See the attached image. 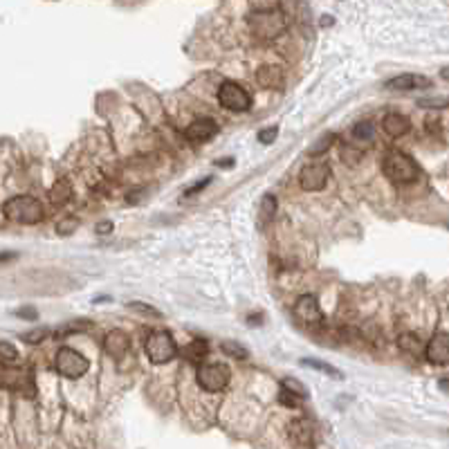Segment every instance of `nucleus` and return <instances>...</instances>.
I'll use <instances>...</instances> for the list:
<instances>
[{
  "mask_svg": "<svg viewBox=\"0 0 449 449\" xmlns=\"http://www.w3.org/2000/svg\"><path fill=\"white\" fill-rule=\"evenodd\" d=\"M382 171H384V176L396 184H411L420 176L416 160L407 155L405 151H398V148H389L386 151V155L382 160Z\"/></svg>",
  "mask_w": 449,
  "mask_h": 449,
  "instance_id": "f257e3e1",
  "label": "nucleus"
},
{
  "mask_svg": "<svg viewBox=\"0 0 449 449\" xmlns=\"http://www.w3.org/2000/svg\"><path fill=\"white\" fill-rule=\"evenodd\" d=\"M3 214L7 221L20 225H37L43 218V207L32 195H16L3 204Z\"/></svg>",
  "mask_w": 449,
  "mask_h": 449,
  "instance_id": "f03ea898",
  "label": "nucleus"
},
{
  "mask_svg": "<svg viewBox=\"0 0 449 449\" xmlns=\"http://www.w3.org/2000/svg\"><path fill=\"white\" fill-rule=\"evenodd\" d=\"M144 353L151 364H169L178 358V344L169 330H153L151 335L146 337Z\"/></svg>",
  "mask_w": 449,
  "mask_h": 449,
  "instance_id": "7ed1b4c3",
  "label": "nucleus"
},
{
  "mask_svg": "<svg viewBox=\"0 0 449 449\" xmlns=\"http://www.w3.org/2000/svg\"><path fill=\"white\" fill-rule=\"evenodd\" d=\"M287 27V20L279 9L274 11H261V14L249 16V30L261 41H274L279 39Z\"/></svg>",
  "mask_w": 449,
  "mask_h": 449,
  "instance_id": "20e7f679",
  "label": "nucleus"
},
{
  "mask_svg": "<svg viewBox=\"0 0 449 449\" xmlns=\"http://www.w3.org/2000/svg\"><path fill=\"white\" fill-rule=\"evenodd\" d=\"M232 379V371H229L227 364L212 362V364H200L198 371H195V382L207 393H221V391L229 384Z\"/></svg>",
  "mask_w": 449,
  "mask_h": 449,
  "instance_id": "39448f33",
  "label": "nucleus"
},
{
  "mask_svg": "<svg viewBox=\"0 0 449 449\" xmlns=\"http://www.w3.org/2000/svg\"><path fill=\"white\" fill-rule=\"evenodd\" d=\"M54 366H56V371H59L63 377L79 379V377H84L88 373L90 362L79 351H74L70 346H63V349H59V353H56Z\"/></svg>",
  "mask_w": 449,
  "mask_h": 449,
  "instance_id": "423d86ee",
  "label": "nucleus"
},
{
  "mask_svg": "<svg viewBox=\"0 0 449 449\" xmlns=\"http://www.w3.org/2000/svg\"><path fill=\"white\" fill-rule=\"evenodd\" d=\"M218 101H221L223 108L232 110V112H247L252 108L249 92L236 82L221 84V88H218Z\"/></svg>",
  "mask_w": 449,
  "mask_h": 449,
  "instance_id": "0eeeda50",
  "label": "nucleus"
},
{
  "mask_svg": "<svg viewBox=\"0 0 449 449\" xmlns=\"http://www.w3.org/2000/svg\"><path fill=\"white\" fill-rule=\"evenodd\" d=\"M330 180L328 162H313L299 171V184L304 191H321Z\"/></svg>",
  "mask_w": 449,
  "mask_h": 449,
  "instance_id": "6e6552de",
  "label": "nucleus"
},
{
  "mask_svg": "<svg viewBox=\"0 0 449 449\" xmlns=\"http://www.w3.org/2000/svg\"><path fill=\"white\" fill-rule=\"evenodd\" d=\"M434 86L431 79H427L424 74H398V77H391L389 82H384L386 90H393V92H413V90H429Z\"/></svg>",
  "mask_w": 449,
  "mask_h": 449,
  "instance_id": "1a4fd4ad",
  "label": "nucleus"
},
{
  "mask_svg": "<svg viewBox=\"0 0 449 449\" xmlns=\"http://www.w3.org/2000/svg\"><path fill=\"white\" fill-rule=\"evenodd\" d=\"M424 360L434 366H447L449 364V332H436L424 346Z\"/></svg>",
  "mask_w": 449,
  "mask_h": 449,
  "instance_id": "9d476101",
  "label": "nucleus"
},
{
  "mask_svg": "<svg viewBox=\"0 0 449 449\" xmlns=\"http://www.w3.org/2000/svg\"><path fill=\"white\" fill-rule=\"evenodd\" d=\"M294 315H297V319H301L304 324H310V326L324 321V313H321L317 297H313V294H301L297 299Z\"/></svg>",
  "mask_w": 449,
  "mask_h": 449,
  "instance_id": "9b49d317",
  "label": "nucleus"
},
{
  "mask_svg": "<svg viewBox=\"0 0 449 449\" xmlns=\"http://www.w3.org/2000/svg\"><path fill=\"white\" fill-rule=\"evenodd\" d=\"M216 133H218V124L209 117L195 119L184 129V137H187V142H191V144L209 142L212 137H216Z\"/></svg>",
  "mask_w": 449,
  "mask_h": 449,
  "instance_id": "f8f14e48",
  "label": "nucleus"
},
{
  "mask_svg": "<svg viewBox=\"0 0 449 449\" xmlns=\"http://www.w3.org/2000/svg\"><path fill=\"white\" fill-rule=\"evenodd\" d=\"M131 349V337L124 330H110L106 339H103V351H106L112 360H124V355Z\"/></svg>",
  "mask_w": 449,
  "mask_h": 449,
  "instance_id": "ddd939ff",
  "label": "nucleus"
},
{
  "mask_svg": "<svg viewBox=\"0 0 449 449\" xmlns=\"http://www.w3.org/2000/svg\"><path fill=\"white\" fill-rule=\"evenodd\" d=\"M256 84L266 90H281L285 84V72L281 70L279 65H261L256 70Z\"/></svg>",
  "mask_w": 449,
  "mask_h": 449,
  "instance_id": "4468645a",
  "label": "nucleus"
},
{
  "mask_svg": "<svg viewBox=\"0 0 449 449\" xmlns=\"http://www.w3.org/2000/svg\"><path fill=\"white\" fill-rule=\"evenodd\" d=\"M287 436H290V441L299 447H308L313 445V424H310V420L306 418H297L292 420L290 424H287Z\"/></svg>",
  "mask_w": 449,
  "mask_h": 449,
  "instance_id": "2eb2a0df",
  "label": "nucleus"
},
{
  "mask_svg": "<svg viewBox=\"0 0 449 449\" xmlns=\"http://www.w3.org/2000/svg\"><path fill=\"white\" fill-rule=\"evenodd\" d=\"M382 129L391 137H402L405 133L411 131V122L407 115H402V112H386L382 119Z\"/></svg>",
  "mask_w": 449,
  "mask_h": 449,
  "instance_id": "dca6fc26",
  "label": "nucleus"
},
{
  "mask_svg": "<svg viewBox=\"0 0 449 449\" xmlns=\"http://www.w3.org/2000/svg\"><path fill=\"white\" fill-rule=\"evenodd\" d=\"M207 353H209V346H207V341L204 339H193L191 344H187L182 351V358L187 360L189 364H202L204 358H207Z\"/></svg>",
  "mask_w": 449,
  "mask_h": 449,
  "instance_id": "f3484780",
  "label": "nucleus"
},
{
  "mask_svg": "<svg viewBox=\"0 0 449 449\" xmlns=\"http://www.w3.org/2000/svg\"><path fill=\"white\" fill-rule=\"evenodd\" d=\"M274 214H276V198L272 193H266L261 198V204H259V223H261V227H266L268 223H272Z\"/></svg>",
  "mask_w": 449,
  "mask_h": 449,
  "instance_id": "a211bd4d",
  "label": "nucleus"
},
{
  "mask_svg": "<svg viewBox=\"0 0 449 449\" xmlns=\"http://www.w3.org/2000/svg\"><path fill=\"white\" fill-rule=\"evenodd\" d=\"M70 193H72V187H70V182H67L65 178H61L59 182L54 184L52 191H50V200L54 204H65L67 198H70Z\"/></svg>",
  "mask_w": 449,
  "mask_h": 449,
  "instance_id": "6ab92c4d",
  "label": "nucleus"
},
{
  "mask_svg": "<svg viewBox=\"0 0 449 449\" xmlns=\"http://www.w3.org/2000/svg\"><path fill=\"white\" fill-rule=\"evenodd\" d=\"M398 344H400V349H402V351H407V353H411V355H420V353H424V346H422L420 337H416V335H413V332H405V335H400Z\"/></svg>",
  "mask_w": 449,
  "mask_h": 449,
  "instance_id": "aec40b11",
  "label": "nucleus"
},
{
  "mask_svg": "<svg viewBox=\"0 0 449 449\" xmlns=\"http://www.w3.org/2000/svg\"><path fill=\"white\" fill-rule=\"evenodd\" d=\"M332 144H335V133H324L313 146H310L308 153H310V157H321L324 153H328V148H330Z\"/></svg>",
  "mask_w": 449,
  "mask_h": 449,
  "instance_id": "412c9836",
  "label": "nucleus"
},
{
  "mask_svg": "<svg viewBox=\"0 0 449 449\" xmlns=\"http://www.w3.org/2000/svg\"><path fill=\"white\" fill-rule=\"evenodd\" d=\"M221 349H223V353L229 355L232 360H240V362H243V360L249 358V351L243 346V344H238V341H223Z\"/></svg>",
  "mask_w": 449,
  "mask_h": 449,
  "instance_id": "4be33fe9",
  "label": "nucleus"
},
{
  "mask_svg": "<svg viewBox=\"0 0 449 449\" xmlns=\"http://www.w3.org/2000/svg\"><path fill=\"white\" fill-rule=\"evenodd\" d=\"M301 364L308 366V368H315V371H319V373H326V375H332V377H341V373L337 371V368H332L330 364L321 362V360H317V358H304Z\"/></svg>",
  "mask_w": 449,
  "mask_h": 449,
  "instance_id": "5701e85b",
  "label": "nucleus"
},
{
  "mask_svg": "<svg viewBox=\"0 0 449 449\" xmlns=\"http://www.w3.org/2000/svg\"><path fill=\"white\" fill-rule=\"evenodd\" d=\"M92 328V321L90 319H77V321H70V324L61 326V330H56V337H65V335H72V332H82V330H88Z\"/></svg>",
  "mask_w": 449,
  "mask_h": 449,
  "instance_id": "b1692460",
  "label": "nucleus"
},
{
  "mask_svg": "<svg viewBox=\"0 0 449 449\" xmlns=\"http://www.w3.org/2000/svg\"><path fill=\"white\" fill-rule=\"evenodd\" d=\"M373 124L371 122H360V124H355V129H353V140H358V142H373Z\"/></svg>",
  "mask_w": 449,
  "mask_h": 449,
  "instance_id": "393cba45",
  "label": "nucleus"
},
{
  "mask_svg": "<svg viewBox=\"0 0 449 449\" xmlns=\"http://www.w3.org/2000/svg\"><path fill=\"white\" fill-rule=\"evenodd\" d=\"M418 106L429 108V110H443V108H449V99H445V97H422V99H418Z\"/></svg>",
  "mask_w": 449,
  "mask_h": 449,
  "instance_id": "a878e982",
  "label": "nucleus"
},
{
  "mask_svg": "<svg viewBox=\"0 0 449 449\" xmlns=\"http://www.w3.org/2000/svg\"><path fill=\"white\" fill-rule=\"evenodd\" d=\"M362 155H364V151L362 148H358V146H344L341 148V160L346 164H351V167H355L362 160Z\"/></svg>",
  "mask_w": 449,
  "mask_h": 449,
  "instance_id": "bb28decb",
  "label": "nucleus"
},
{
  "mask_svg": "<svg viewBox=\"0 0 449 449\" xmlns=\"http://www.w3.org/2000/svg\"><path fill=\"white\" fill-rule=\"evenodd\" d=\"M281 386H283V389H287V391H292V393H294V396H299L301 400H306V398H308V389H306L301 382H299V379H294V377H285L283 382H281Z\"/></svg>",
  "mask_w": 449,
  "mask_h": 449,
  "instance_id": "cd10ccee",
  "label": "nucleus"
},
{
  "mask_svg": "<svg viewBox=\"0 0 449 449\" xmlns=\"http://www.w3.org/2000/svg\"><path fill=\"white\" fill-rule=\"evenodd\" d=\"M18 360V351L9 341H0V364H11Z\"/></svg>",
  "mask_w": 449,
  "mask_h": 449,
  "instance_id": "c85d7f7f",
  "label": "nucleus"
},
{
  "mask_svg": "<svg viewBox=\"0 0 449 449\" xmlns=\"http://www.w3.org/2000/svg\"><path fill=\"white\" fill-rule=\"evenodd\" d=\"M279 402H281L283 407H287V409H297L299 405H301V398L294 396L292 391H287V389L281 386V391H279Z\"/></svg>",
  "mask_w": 449,
  "mask_h": 449,
  "instance_id": "c756f323",
  "label": "nucleus"
},
{
  "mask_svg": "<svg viewBox=\"0 0 449 449\" xmlns=\"http://www.w3.org/2000/svg\"><path fill=\"white\" fill-rule=\"evenodd\" d=\"M254 14H261V11H274L279 9V0H249Z\"/></svg>",
  "mask_w": 449,
  "mask_h": 449,
  "instance_id": "7c9ffc66",
  "label": "nucleus"
},
{
  "mask_svg": "<svg viewBox=\"0 0 449 449\" xmlns=\"http://www.w3.org/2000/svg\"><path fill=\"white\" fill-rule=\"evenodd\" d=\"M45 337H48V330H45V328H37V330L22 332V335H20V339L25 341V344H41Z\"/></svg>",
  "mask_w": 449,
  "mask_h": 449,
  "instance_id": "2f4dec72",
  "label": "nucleus"
},
{
  "mask_svg": "<svg viewBox=\"0 0 449 449\" xmlns=\"http://www.w3.org/2000/svg\"><path fill=\"white\" fill-rule=\"evenodd\" d=\"M276 137H279V129H276V126H270V129H263L261 133H259V142L261 144H274L276 142Z\"/></svg>",
  "mask_w": 449,
  "mask_h": 449,
  "instance_id": "473e14b6",
  "label": "nucleus"
},
{
  "mask_svg": "<svg viewBox=\"0 0 449 449\" xmlns=\"http://www.w3.org/2000/svg\"><path fill=\"white\" fill-rule=\"evenodd\" d=\"M77 227H79V221H77V218H65L63 223H59V225H56V234L67 236V234H72Z\"/></svg>",
  "mask_w": 449,
  "mask_h": 449,
  "instance_id": "72a5a7b5",
  "label": "nucleus"
},
{
  "mask_svg": "<svg viewBox=\"0 0 449 449\" xmlns=\"http://www.w3.org/2000/svg\"><path fill=\"white\" fill-rule=\"evenodd\" d=\"M129 308L131 310H137V313H144V315H153V317H162V313H157V310L153 308V306H146V304H140V301H133V304H129Z\"/></svg>",
  "mask_w": 449,
  "mask_h": 449,
  "instance_id": "f704fd0d",
  "label": "nucleus"
},
{
  "mask_svg": "<svg viewBox=\"0 0 449 449\" xmlns=\"http://www.w3.org/2000/svg\"><path fill=\"white\" fill-rule=\"evenodd\" d=\"M209 182H212V176H209V178H204V180H198V182L193 184L191 189H187V191H184V195H193V193L202 191V189H204V187H207V184H209Z\"/></svg>",
  "mask_w": 449,
  "mask_h": 449,
  "instance_id": "c9c22d12",
  "label": "nucleus"
},
{
  "mask_svg": "<svg viewBox=\"0 0 449 449\" xmlns=\"http://www.w3.org/2000/svg\"><path fill=\"white\" fill-rule=\"evenodd\" d=\"M112 229H115L112 221H103V223H99V225L95 227V232H97L99 236H106V234H112Z\"/></svg>",
  "mask_w": 449,
  "mask_h": 449,
  "instance_id": "e433bc0d",
  "label": "nucleus"
},
{
  "mask_svg": "<svg viewBox=\"0 0 449 449\" xmlns=\"http://www.w3.org/2000/svg\"><path fill=\"white\" fill-rule=\"evenodd\" d=\"M16 317H22V319L34 321L39 315H37V310H34V308H20V310H16Z\"/></svg>",
  "mask_w": 449,
  "mask_h": 449,
  "instance_id": "4c0bfd02",
  "label": "nucleus"
},
{
  "mask_svg": "<svg viewBox=\"0 0 449 449\" xmlns=\"http://www.w3.org/2000/svg\"><path fill=\"white\" fill-rule=\"evenodd\" d=\"M18 254H16V252H0V263H3V261H11V259H16Z\"/></svg>",
  "mask_w": 449,
  "mask_h": 449,
  "instance_id": "58836bf2",
  "label": "nucleus"
},
{
  "mask_svg": "<svg viewBox=\"0 0 449 449\" xmlns=\"http://www.w3.org/2000/svg\"><path fill=\"white\" fill-rule=\"evenodd\" d=\"M438 386H441L443 393H447V396H449V377H443L441 382H438Z\"/></svg>",
  "mask_w": 449,
  "mask_h": 449,
  "instance_id": "ea45409f",
  "label": "nucleus"
},
{
  "mask_svg": "<svg viewBox=\"0 0 449 449\" xmlns=\"http://www.w3.org/2000/svg\"><path fill=\"white\" fill-rule=\"evenodd\" d=\"M234 162V160L232 157H227V160H223V162H221V160H218V167H229V164H232Z\"/></svg>",
  "mask_w": 449,
  "mask_h": 449,
  "instance_id": "a19ab883",
  "label": "nucleus"
},
{
  "mask_svg": "<svg viewBox=\"0 0 449 449\" xmlns=\"http://www.w3.org/2000/svg\"><path fill=\"white\" fill-rule=\"evenodd\" d=\"M441 77H443V79H447V82H449V67H443V70H441Z\"/></svg>",
  "mask_w": 449,
  "mask_h": 449,
  "instance_id": "79ce46f5",
  "label": "nucleus"
}]
</instances>
